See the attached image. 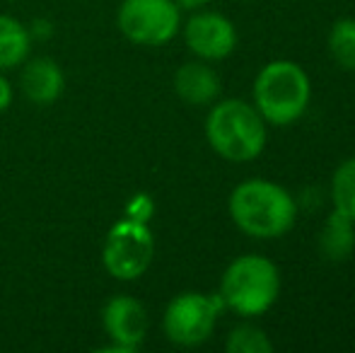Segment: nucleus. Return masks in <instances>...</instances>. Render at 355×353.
<instances>
[{
  "label": "nucleus",
  "mask_w": 355,
  "mask_h": 353,
  "mask_svg": "<svg viewBox=\"0 0 355 353\" xmlns=\"http://www.w3.org/2000/svg\"><path fill=\"white\" fill-rule=\"evenodd\" d=\"M155 216V201L150 193H133L128 198L126 208H123V218H131V221H138V223H150V218Z\"/></svg>",
  "instance_id": "nucleus-17"
},
{
  "label": "nucleus",
  "mask_w": 355,
  "mask_h": 353,
  "mask_svg": "<svg viewBox=\"0 0 355 353\" xmlns=\"http://www.w3.org/2000/svg\"><path fill=\"white\" fill-rule=\"evenodd\" d=\"M227 351L230 353H271L273 344L266 336V332L252 325H242L230 332L227 336Z\"/></svg>",
  "instance_id": "nucleus-16"
},
{
  "label": "nucleus",
  "mask_w": 355,
  "mask_h": 353,
  "mask_svg": "<svg viewBox=\"0 0 355 353\" xmlns=\"http://www.w3.org/2000/svg\"><path fill=\"white\" fill-rule=\"evenodd\" d=\"M102 327L112 341L109 351L131 353L148 336V310L133 295H114L102 307Z\"/></svg>",
  "instance_id": "nucleus-8"
},
{
  "label": "nucleus",
  "mask_w": 355,
  "mask_h": 353,
  "mask_svg": "<svg viewBox=\"0 0 355 353\" xmlns=\"http://www.w3.org/2000/svg\"><path fill=\"white\" fill-rule=\"evenodd\" d=\"M119 32L138 46H164L182 27L174 0H123L116 12Z\"/></svg>",
  "instance_id": "nucleus-7"
},
{
  "label": "nucleus",
  "mask_w": 355,
  "mask_h": 353,
  "mask_svg": "<svg viewBox=\"0 0 355 353\" xmlns=\"http://www.w3.org/2000/svg\"><path fill=\"white\" fill-rule=\"evenodd\" d=\"M179 10H198L208 3V0H174Z\"/></svg>",
  "instance_id": "nucleus-19"
},
{
  "label": "nucleus",
  "mask_w": 355,
  "mask_h": 353,
  "mask_svg": "<svg viewBox=\"0 0 355 353\" xmlns=\"http://www.w3.org/2000/svg\"><path fill=\"white\" fill-rule=\"evenodd\" d=\"M206 138L220 157L230 162H249L266 146L263 117L242 99H225L206 119Z\"/></svg>",
  "instance_id": "nucleus-2"
},
{
  "label": "nucleus",
  "mask_w": 355,
  "mask_h": 353,
  "mask_svg": "<svg viewBox=\"0 0 355 353\" xmlns=\"http://www.w3.org/2000/svg\"><path fill=\"white\" fill-rule=\"evenodd\" d=\"M312 85L309 76L293 61H273L254 80V102L263 121L288 126L307 112Z\"/></svg>",
  "instance_id": "nucleus-3"
},
{
  "label": "nucleus",
  "mask_w": 355,
  "mask_h": 353,
  "mask_svg": "<svg viewBox=\"0 0 355 353\" xmlns=\"http://www.w3.org/2000/svg\"><path fill=\"white\" fill-rule=\"evenodd\" d=\"M225 307L223 298L206 295V293L187 291L169 300L162 317V329L172 344L177 346H198L211 339L218 315Z\"/></svg>",
  "instance_id": "nucleus-6"
},
{
  "label": "nucleus",
  "mask_w": 355,
  "mask_h": 353,
  "mask_svg": "<svg viewBox=\"0 0 355 353\" xmlns=\"http://www.w3.org/2000/svg\"><path fill=\"white\" fill-rule=\"evenodd\" d=\"M331 58L346 71H355V17L338 19L329 34Z\"/></svg>",
  "instance_id": "nucleus-15"
},
{
  "label": "nucleus",
  "mask_w": 355,
  "mask_h": 353,
  "mask_svg": "<svg viewBox=\"0 0 355 353\" xmlns=\"http://www.w3.org/2000/svg\"><path fill=\"white\" fill-rule=\"evenodd\" d=\"M19 87L32 104L51 107L53 102L61 99L63 89H66V76L51 56L27 58L22 63V73H19Z\"/></svg>",
  "instance_id": "nucleus-10"
},
{
  "label": "nucleus",
  "mask_w": 355,
  "mask_h": 353,
  "mask_svg": "<svg viewBox=\"0 0 355 353\" xmlns=\"http://www.w3.org/2000/svg\"><path fill=\"white\" fill-rule=\"evenodd\" d=\"M155 237L148 223L121 218L109 227L102 245V264L116 281H138L153 264Z\"/></svg>",
  "instance_id": "nucleus-5"
},
{
  "label": "nucleus",
  "mask_w": 355,
  "mask_h": 353,
  "mask_svg": "<svg viewBox=\"0 0 355 353\" xmlns=\"http://www.w3.org/2000/svg\"><path fill=\"white\" fill-rule=\"evenodd\" d=\"M331 201L336 211L346 213L348 218L355 221V157H348L334 172Z\"/></svg>",
  "instance_id": "nucleus-14"
},
{
  "label": "nucleus",
  "mask_w": 355,
  "mask_h": 353,
  "mask_svg": "<svg viewBox=\"0 0 355 353\" xmlns=\"http://www.w3.org/2000/svg\"><path fill=\"white\" fill-rule=\"evenodd\" d=\"M174 92L191 107H206L218 99L220 78L206 61L182 63L174 73Z\"/></svg>",
  "instance_id": "nucleus-11"
},
{
  "label": "nucleus",
  "mask_w": 355,
  "mask_h": 353,
  "mask_svg": "<svg viewBox=\"0 0 355 353\" xmlns=\"http://www.w3.org/2000/svg\"><path fill=\"white\" fill-rule=\"evenodd\" d=\"M184 39L201 61H220L237 46V29L220 12H196L184 27Z\"/></svg>",
  "instance_id": "nucleus-9"
},
{
  "label": "nucleus",
  "mask_w": 355,
  "mask_h": 353,
  "mask_svg": "<svg viewBox=\"0 0 355 353\" xmlns=\"http://www.w3.org/2000/svg\"><path fill=\"white\" fill-rule=\"evenodd\" d=\"M281 293V273L276 264L261 255H244L225 268L220 298L237 315H263Z\"/></svg>",
  "instance_id": "nucleus-4"
},
{
  "label": "nucleus",
  "mask_w": 355,
  "mask_h": 353,
  "mask_svg": "<svg viewBox=\"0 0 355 353\" xmlns=\"http://www.w3.org/2000/svg\"><path fill=\"white\" fill-rule=\"evenodd\" d=\"M12 97H15L12 85H10V80L3 76V71H0V112H5V109L12 104Z\"/></svg>",
  "instance_id": "nucleus-18"
},
{
  "label": "nucleus",
  "mask_w": 355,
  "mask_h": 353,
  "mask_svg": "<svg viewBox=\"0 0 355 353\" xmlns=\"http://www.w3.org/2000/svg\"><path fill=\"white\" fill-rule=\"evenodd\" d=\"M353 218L334 208L331 216L324 223V230L319 235V250L329 261H346L355 250V230Z\"/></svg>",
  "instance_id": "nucleus-13"
},
{
  "label": "nucleus",
  "mask_w": 355,
  "mask_h": 353,
  "mask_svg": "<svg viewBox=\"0 0 355 353\" xmlns=\"http://www.w3.org/2000/svg\"><path fill=\"white\" fill-rule=\"evenodd\" d=\"M32 51V32L12 15H0V71L22 66Z\"/></svg>",
  "instance_id": "nucleus-12"
},
{
  "label": "nucleus",
  "mask_w": 355,
  "mask_h": 353,
  "mask_svg": "<svg viewBox=\"0 0 355 353\" xmlns=\"http://www.w3.org/2000/svg\"><path fill=\"white\" fill-rule=\"evenodd\" d=\"M234 225L252 237H281L293 227L297 206L288 189L268 179H247L230 193Z\"/></svg>",
  "instance_id": "nucleus-1"
}]
</instances>
